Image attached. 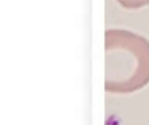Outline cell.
Instances as JSON below:
<instances>
[{"label":"cell","instance_id":"6da1fadb","mask_svg":"<svg viewBox=\"0 0 149 125\" xmlns=\"http://www.w3.org/2000/svg\"><path fill=\"white\" fill-rule=\"evenodd\" d=\"M149 84V41L122 29L105 31V80L108 93L129 94Z\"/></svg>","mask_w":149,"mask_h":125},{"label":"cell","instance_id":"7a4b0ae2","mask_svg":"<svg viewBox=\"0 0 149 125\" xmlns=\"http://www.w3.org/2000/svg\"><path fill=\"white\" fill-rule=\"evenodd\" d=\"M123 7L128 9H138L149 5V0H116Z\"/></svg>","mask_w":149,"mask_h":125}]
</instances>
